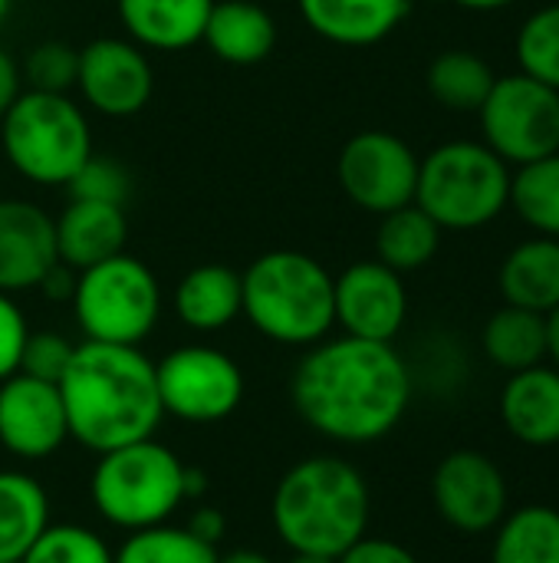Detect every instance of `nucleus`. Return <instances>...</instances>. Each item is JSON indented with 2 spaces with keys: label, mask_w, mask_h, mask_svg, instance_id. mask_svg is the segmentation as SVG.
Here are the masks:
<instances>
[{
  "label": "nucleus",
  "mask_w": 559,
  "mask_h": 563,
  "mask_svg": "<svg viewBox=\"0 0 559 563\" xmlns=\"http://www.w3.org/2000/svg\"><path fill=\"white\" fill-rule=\"evenodd\" d=\"M119 20L142 49L178 53L204 36L214 0H119Z\"/></svg>",
  "instance_id": "nucleus-20"
},
{
  "label": "nucleus",
  "mask_w": 559,
  "mask_h": 563,
  "mask_svg": "<svg viewBox=\"0 0 559 563\" xmlns=\"http://www.w3.org/2000/svg\"><path fill=\"white\" fill-rule=\"evenodd\" d=\"M217 558L221 554L214 544L175 525L132 531L128 541L115 551V563H217Z\"/></svg>",
  "instance_id": "nucleus-30"
},
{
  "label": "nucleus",
  "mask_w": 559,
  "mask_h": 563,
  "mask_svg": "<svg viewBox=\"0 0 559 563\" xmlns=\"http://www.w3.org/2000/svg\"><path fill=\"white\" fill-rule=\"evenodd\" d=\"M53 218L23 198H0V294L33 290L56 264Z\"/></svg>",
  "instance_id": "nucleus-16"
},
{
  "label": "nucleus",
  "mask_w": 559,
  "mask_h": 563,
  "mask_svg": "<svg viewBox=\"0 0 559 563\" xmlns=\"http://www.w3.org/2000/svg\"><path fill=\"white\" fill-rule=\"evenodd\" d=\"M201 43H208L221 63L257 66L277 46V23L254 0H214Z\"/></svg>",
  "instance_id": "nucleus-21"
},
{
  "label": "nucleus",
  "mask_w": 559,
  "mask_h": 563,
  "mask_svg": "<svg viewBox=\"0 0 559 563\" xmlns=\"http://www.w3.org/2000/svg\"><path fill=\"white\" fill-rule=\"evenodd\" d=\"M412 0H300L303 23L336 46H376L392 36Z\"/></svg>",
  "instance_id": "nucleus-19"
},
{
  "label": "nucleus",
  "mask_w": 559,
  "mask_h": 563,
  "mask_svg": "<svg viewBox=\"0 0 559 563\" xmlns=\"http://www.w3.org/2000/svg\"><path fill=\"white\" fill-rule=\"evenodd\" d=\"M76 69H79V49H72L69 43L46 40L26 53L20 66V79H26L30 89L36 92H66L69 86H76Z\"/></svg>",
  "instance_id": "nucleus-33"
},
{
  "label": "nucleus",
  "mask_w": 559,
  "mask_h": 563,
  "mask_svg": "<svg viewBox=\"0 0 559 563\" xmlns=\"http://www.w3.org/2000/svg\"><path fill=\"white\" fill-rule=\"evenodd\" d=\"M241 313L280 346H313L336 327L333 274L303 251H267L241 274Z\"/></svg>",
  "instance_id": "nucleus-4"
},
{
  "label": "nucleus",
  "mask_w": 559,
  "mask_h": 563,
  "mask_svg": "<svg viewBox=\"0 0 559 563\" xmlns=\"http://www.w3.org/2000/svg\"><path fill=\"white\" fill-rule=\"evenodd\" d=\"M69 439L102 455L152 439L161 422L155 363L138 346L76 343L69 369L59 379Z\"/></svg>",
  "instance_id": "nucleus-2"
},
{
  "label": "nucleus",
  "mask_w": 559,
  "mask_h": 563,
  "mask_svg": "<svg viewBox=\"0 0 559 563\" xmlns=\"http://www.w3.org/2000/svg\"><path fill=\"white\" fill-rule=\"evenodd\" d=\"M72 353H76V343H69L63 333H53V330L30 333L26 343H23V356H20V369L16 373L33 376L40 383L59 386L63 373L69 369Z\"/></svg>",
  "instance_id": "nucleus-35"
},
{
  "label": "nucleus",
  "mask_w": 559,
  "mask_h": 563,
  "mask_svg": "<svg viewBox=\"0 0 559 563\" xmlns=\"http://www.w3.org/2000/svg\"><path fill=\"white\" fill-rule=\"evenodd\" d=\"M333 313L346 336L392 343L409 317L402 274L382 261H356L333 277Z\"/></svg>",
  "instance_id": "nucleus-14"
},
{
  "label": "nucleus",
  "mask_w": 559,
  "mask_h": 563,
  "mask_svg": "<svg viewBox=\"0 0 559 563\" xmlns=\"http://www.w3.org/2000/svg\"><path fill=\"white\" fill-rule=\"evenodd\" d=\"M300 419L343 445L385 439L409 412L412 373L392 343L336 336L320 340L290 379Z\"/></svg>",
  "instance_id": "nucleus-1"
},
{
  "label": "nucleus",
  "mask_w": 559,
  "mask_h": 563,
  "mask_svg": "<svg viewBox=\"0 0 559 563\" xmlns=\"http://www.w3.org/2000/svg\"><path fill=\"white\" fill-rule=\"evenodd\" d=\"M171 307L188 330L217 333L241 317V274L227 264H198L178 280Z\"/></svg>",
  "instance_id": "nucleus-23"
},
{
  "label": "nucleus",
  "mask_w": 559,
  "mask_h": 563,
  "mask_svg": "<svg viewBox=\"0 0 559 563\" xmlns=\"http://www.w3.org/2000/svg\"><path fill=\"white\" fill-rule=\"evenodd\" d=\"M185 468L188 465L168 445L155 442V435L102 452L89 482L92 508L102 521L128 534L168 525L188 501Z\"/></svg>",
  "instance_id": "nucleus-6"
},
{
  "label": "nucleus",
  "mask_w": 559,
  "mask_h": 563,
  "mask_svg": "<svg viewBox=\"0 0 559 563\" xmlns=\"http://www.w3.org/2000/svg\"><path fill=\"white\" fill-rule=\"evenodd\" d=\"M501 422L521 445H559V369L540 363L511 373L501 389Z\"/></svg>",
  "instance_id": "nucleus-17"
},
{
  "label": "nucleus",
  "mask_w": 559,
  "mask_h": 563,
  "mask_svg": "<svg viewBox=\"0 0 559 563\" xmlns=\"http://www.w3.org/2000/svg\"><path fill=\"white\" fill-rule=\"evenodd\" d=\"M336 181L356 208L382 218L415 201L418 155L395 132L366 129L339 148Z\"/></svg>",
  "instance_id": "nucleus-11"
},
{
  "label": "nucleus",
  "mask_w": 559,
  "mask_h": 563,
  "mask_svg": "<svg viewBox=\"0 0 559 563\" xmlns=\"http://www.w3.org/2000/svg\"><path fill=\"white\" fill-rule=\"evenodd\" d=\"M10 7H13V0H0V26H3V20L10 13Z\"/></svg>",
  "instance_id": "nucleus-45"
},
{
  "label": "nucleus",
  "mask_w": 559,
  "mask_h": 563,
  "mask_svg": "<svg viewBox=\"0 0 559 563\" xmlns=\"http://www.w3.org/2000/svg\"><path fill=\"white\" fill-rule=\"evenodd\" d=\"M451 3L461 10H471V13H497V10L514 7L517 0H451Z\"/></svg>",
  "instance_id": "nucleus-42"
},
{
  "label": "nucleus",
  "mask_w": 559,
  "mask_h": 563,
  "mask_svg": "<svg viewBox=\"0 0 559 563\" xmlns=\"http://www.w3.org/2000/svg\"><path fill=\"white\" fill-rule=\"evenodd\" d=\"M432 498L445 525L461 534H488L511 511L507 478L494 459L474 449L445 455L432 478Z\"/></svg>",
  "instance_id": "nucleus-12"
},
{
  "label": "nucleus",
  "mask_w": 559,
  "mask_h": 563,
  "mask_svg": "<svg viewBox=\"0 0 559 563\" xmlns=\"http://www.w3.org/2000/svg\"><path fill=\"white\" fill-rule=\"evenodd\" d=\"M49 528V498L26 472H0V563H20Z\"/></svg>",
  "instance_id": "nucleus-24"
},
{
  "label": "nucleus",
  "mask_w": 559,
  "mask_h": 563,
  "mask_svg": "<svg viewBox=\"0 0 559 563\" xmlns=\"http://www.w3.org/2000/svg\"><path fill=\"white\" fill-rule=\"evenodd\" d=\"M185 528H188L194 538H201V541H208V544L217 548V541H221L224 531H227V521H224V515H221L217 508H201V511L191 515V521H188Z\"/></svg>",
  "instance_id": "nucleus-39"
},
{
  "label": "nucleus",
  "mask_w": 559,
  "mask_h": 563,
  "mask_svg": "<svg viewBox=\"0 0 559 563\" xmlns=\"http://www.w3.org/2000/svg\"><path fill=\"white\" fill-rule=\"evenodd\" d=\"M481 346H484V356L504 373L540 366L547 363V317L504 303L484 323Z\"/></svg>",
  "instance_id": "nucleus-25"
},
{
  "label": "nucleus",
  "mask_w": 559,
  "mask_h": 563,
  "mask_svg": "<svg viewBox=\"0 0 559 563\" xmlns=\"http://www.w3.org/2000/svg\"><path fill=\"white\" fill-rule=\"evenodd\" d=\"M53 231H56V257L72 271H86L125 251L128 221L122 205L69 198L63 214L53 218Z\"/></svg>",
  "instance_id": "nucleus-18"
},
{
  "label": "nucleus",
  "mask_w": 559,
  "mask_h": 563,
  "mask_svg": "<svg viewBox=\"0 0 559 563\" xmlns=\"http://www.w3.org/2000/svg\"><path fill=\"white\" fill-rule=\"evenodd\" d=\"M20 66H16V59L0 46V119H3V112L13 106V99L20 96Z\"/></svg>",
  "instance_id": "nucleus-40"
},
{
  "label": "nucleus",
  "mask_w": 559,
  "mask_h": 563,
  "mask_svg": "<svg viewBox=\"0 0 559 563\" xmlns=\"http://www.w3.org/2000/svg\"><path fill=\"white\" fill-rule=\"evenodd\" d=\"M161 412L181 422L208 426L237 412L244 399L241 366L214 346H178L155 363Z\"/></svg>",
  "instance_id": "nucleus-10"
},
{
  "label": "nucleus",
  "mask_w": 559,
  "mask_h": 563,
  "mask_svg": "<svg viewBox=\"0 0 559 563\" xmlns=\"http://www.w3.org/2000/svg\"><path fill=\"white\" fill-rule=\"evenodd\" d=\"M521 73L559 92V3L534 10L514 36Z\"/></svg>",
  "instance_id": "nucleus-31"
},
{
  "label": "nucleus",
  "mask_w": 559,
  "mask_h": 563,
  "mask_svg": "<svg viewBox=\"0 0 559 563\" xmlns=\"http://www.w3.org/2000/svg\"><path fill=\"white\" fill-rule=\"evenodd\" d=\"M511 208L534 234L559 241V152L514 168Z\"/></svg>",
  "instance_id": "nucleus-29"
},
{
  "label": "nucleus",
  "mask_w": 559,
  "mask_h": 563,
  "mask_svg": "<svg viewBox=\"0 0 559 563\" xmlns=\"http://www.w3.org/2000/svg\"><path fill=\"white\" fill-rule=\"evenodd\" d=\"M217 563H273L267 554L260 551H231L224 558H217Z\"/></svg>",
  "instance_id": "nucleus-43"
},
{
  "label": "nucleus",
  "mask_w": 559,
  "mask_h": 563,
  "mask_svg": "<svg viewBox=\"0 0 559 563\" xmlns=\"http://www.w3.org/2000/svg\"><path fill=\"white\" fill-rule=\"evenodd\" d=\"M511 175L481 139H451L418 158L415 205L441 231H481L511 208Z\"/></svg>",
  "instance_id": "nucleus-5"
},
{
  "label": "nucleus",
  "mask_w": 559,
  "mask_h": 563,
  "mask_svg": "<svg viewBox=\"0 0 559 563\" xmlns=\"http://www.w3.org/2000/svg\"><path fill=\"white\" fill-rule=\"evenodd\" d=\"M76 89L99 115L128 119L148 106L155 73L145 49L128 36H99L79 49Z\"/></svg>",
  "instance_id": "nucleus-13"
},
{
  "label": "nucleus",
  "mask_w": 559,
  "mask_h": 563,
  "mask_svg": "<svg viewBox=\"0 0 559 563\" xmlns=\"http://www.w3.org/2000/svg\"><path fill=\"white\" fill-rule=\"evenodd\" d=\"M30 336L23 310L13 303L10 294H0V383L20 369L23 343Z\"/></svg>",
  "instance_id": "nucleus-36"
},
{
  "label": "nucleus",
  "mask_w": 559,
  "mask_h": 563,
  "mask_svg": "<svg viewBox=\"0 0 559 563\" xmlns=\"http://www.w3.org/2000/svg\"><path fill=\"white\" fill-rule=\"evenodd\" d=\"M69 439L59 386L13 373L0 383V445L26 462L49 459Z\"/></svg>",
  "instance_id": "nucleus-15"
},
{
  "label": "nucleus",
  "mask_w": 559,
  "mask_h": 563,
  "mask_svg": "<svg viewBox=\"0 0 559 563\" xmlns=\"http://www.w3.org/2000/svg\"><path fill=\"white\" fill-rule=\"evenodd\" d=\"M497 73L474 49H445L428 63L425 86L448 112H478L494 86Z\"/></svg>",
  "instance_id": "nucleus-28"
},
{
  "label": "nucleus",
  "mask_w": 559,
  "mask_h": 563,
  "mask_svg": "<svg viewBox=\"0 0 559 563\" xmlns=\"http://www.w3.org/2000/svg\"><path fill=\"white\" fill-rule=\"evenodd\" d=\"M491 563H559V511L524 505L494 528Z\"/></svg>",
  "instance_id": "nucleus-27"
},
{
  "label": "nucleus",
  "mask_w": 559,
  "mask_h": 563,
  "mask_svg": "<svg viewBox=\"0 0 559 563\" xmlns=\"http://www.w3.org/2000/svg\"><path fill=\"white\" fill-rule=\"evenodd\" d=\"M497 287L504 303L524 307L534 313H554L559 307V241L557 238H527L507 251L501 261Z\"/></svg>",
  "instance_id": "nucleus-22"
},
{
  "label": "nucleus",
  "mask_w": 559,
  "mask_h": 563,
  "mask_svg": "<svg viewBox=\"0 0 559 563\" xmlns=\"http://www.w3.org/2000/svg\"><path fill=\"white\" fill-rule=\"evenodd\" d=\"M441 234L445 231L412 201L399 211L382 214L376 231V261H382L395 274L422 271L435 261Z\"/></svg>",
  "instance_id": "nucleus-26"
},
{
  "label": "nucleus",
  "mask_w": 559,
  "mask_h": 563,
  "mask_svg": "<svg viewBox=\"0 0 559 563\" xmlns=\"http://www.w3.org/2000/svg\"><path fill=\"white\" fill-rule=\"evenodd\" d=\"M69 303L86 340L138 346L161 317V287L148 264L122 251L79 271Z\"/></svg>",
  "instance_id": "nucleus-8"
},
{
  "label": "nucleus",
  "mask_w": 559,
  "mask_h": 563,
  "mask_svg": "<svg viewBox=\"0 0 559 563\" xmlns=\"http://www.w3.org/2000/svg\"><path fill=\"white\" fill-rule=\"evenodd\" d=\"M478 122L481 142L511 168L559 152V92L521 69L494 79Z\"/></svg>",
  "instance_id": "nucleus-9"
},
{
  "label": "nucleus",
  "mask_w": 559,
  "mask_h": 563,
  "mask_svg": "<svg viewBox=\"0 0 559 563\" xmlns=\"http://www.w3.org/2000/svg\"><path fill=\"white\" fill-rule=\"evenodd\" d=\"M0 145L26 181L66 188L92 155V132L86 112L66 92L20 89L0 119Z\"/></svg>",
  "instance_id": "nucleus-7"
},
{
  "label": "nucleus",
  "mask_w": 559,
  "mask_h": 563,
  "mask_svg": "<svg viewBox=\"0 0 559 563\" xmlns=\"http://www.w3.org/2000/svg\"><path fill=\"white\" fill-rule=\"evenodd\" d=\"M69 198L76 201H102V205H122L125 208V198H128V175L125 168L109 158V155H89L86 165L69 178L66 185Z\"/></svg>",
  "instance_id": "nucleus-34"
},
{
  "label": "nucleus",
  "mask_w": 559,
  "mask_h": 563,
  "mask_svg": "<svg viewBox=\"0 0 559 563\" xmlns=\"http://www.w3.org/2000/svg\"><path fill=\"white\" fill-rule=\"evenodd\" d=\"M76 277H79V271H72L69 264L56 261V264L43 274V280L36 284V290H40L46 300L69 303V300H72V294H76Z\"/></svg>",
  "instance_id": "nucleus-38"
},
{
  "label": "nucleus",
  "mask_w": 559,
  "mask_h": 563,
  "mask_svg": "<svg viewBox=\"0 0 559 563\" xmlns=\"http://www.w3.org/2000/svg\"><path fill=\"white\" fill-rule=\"evenodd\" d=\"M273 528L293 554L343 558L369 531L372 498L356 465L336 455L297 462L273 492Z\"/></svg>",
  "instance_id": "nucleus-3"
},
{
  "label": "nucleus",
  "mask_w": 559,
  "mask_h": 563,
  "mask_svg": "<svg viewBox=\"0 0 559 563\" xmlns=\"http://www.w3.org/2000/svg\"><path fill=\"white\" fill-rule=\"evenodd\" d=\"M339 563H418V558L402 548L399 541H389V538H362L356 541L343 558H336Z\"/></svg>",
  "instance_id": "nucleus-37"
},
{
  "label": "nucleus",
  "mask_w": 559,
  "mask_h": 563,
  "mask_svg": "<svg viewBox=\"0 0 559 563\" xmlns=\"http://www.w3.org/2000/svg\"><path fill=\"white\" fill-rule=\"evenodd\" d=\"M20 563H115V551L82 525H49Z\"/></svg>",
  "instance_id": "nucleus-32"
},
{
  "label": "nucleus",
  "mask_w": 559,
  "mask_h": 563,
  "mask_svg": "<svg viewBox=\"0 0 559 563\" xmlns=\"http://www.w3.org/2000/svg\"><path fill=\"white\" fill-rule=\"evenodd\" d=\"M547 363L559 369V307L547 313Z\"/></svg>",
  "instance_id": "nucleus-41"
},
{
  "label": "nucleus",
  "mask_w": 559,
  "mask_h": 563,
  "mask_svg": "<svg viewBox=\"0 0 559 563\" xmlns=\"http://www.w3.org/2000/svg\"><path fill=\"white\" fill-rule=\"evenodd\" d=\"M290 563H339L336 558H320V554H293Z\"/></svg>",
  "instance_id": "nucleus-44"
}]
</instances>
